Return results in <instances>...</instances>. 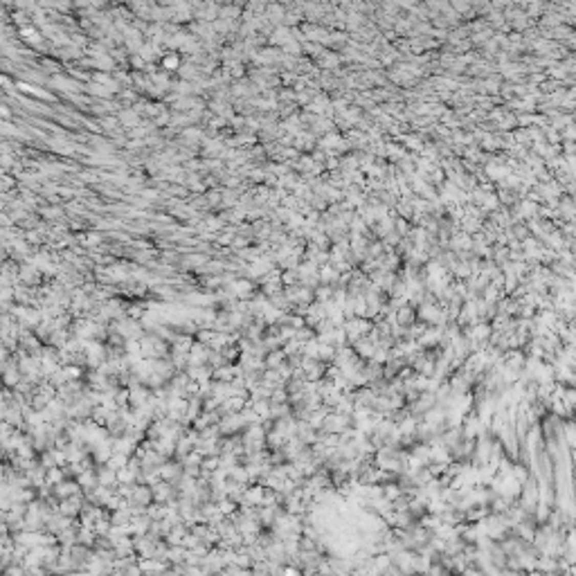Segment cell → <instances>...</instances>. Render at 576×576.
<instances>
[{
	"instance_id": "2",
	"label": "cell",
	"mask_w": 576,
	"mask_h": 576,
	"mask_svg": "<svg viewBox=\"0 0 576 576\" xmlns=\"http://www.w3.org/2000/svg\"><path fill=\"white\" fill-rule=\"evenodd\" d=\"M416 320H419V315H416V306L412 302L401 304V306L394 311V322L401 326H410L412 322H416Z\"/></svg>"
},
{
	"instance_id": "1",
	"label": "cell",
	"mask_w": 576,
	"mask_h": 576,
	"mask_svg": "<svg viewBox=\"0 0 576 576\" xmlns=\"http://www.w3.org/2000/svg\"><path fill=\"white\" fill-rule=\"evenodd\" d=\"M299 367L304 371V381H308V383H318L326 374V363H322L320 358H304Z\"/></svg>"
},
{
	"instance_id": "6",
	"label": "cell",
	"mask_w": 576,
	"mask_h": 576,
	"mask_svg": "<svg viewBox=\"0 0 576 576\" xmlns=\"http://www.w3.org/2000/svg\"><path fill=\"white\" fill-rule=\"evenodd\" d=\"M263 489H266V486H263V484H259V486L250 489V491L246 493V495H248V500H250L255 506H261V500H263Z\"/></svg>"
},
{
	"instance_id": "4",
	"label": "cell",
	"mask_w": 576,
	"mask_h": 576,
	"mask_svg": "<svg viewBox=\"0 0 576 576\" xmlns=\"http://www.w3.org/2000/svg\"><path fill=\"white\" fill-rule=\"evenodd\" d=\"M318 358L322 360V363L331 365L333 358H336V347L329 342H318Z\"/></svg>"
},
{
	"instance_id": "7",
	"label": "cell",
	"mask_w": 576,
	"mask_h": 576,
	"mask_svg": "<svg viewBox=\"0 0 576 576\" xmlns=\"http://www.w3.org/2000/svg\"><path fill=\"white\" fill-rule=\"evenodd\" d=\"M232 509H234V504H232V502H223V506H221V511H223V513H230Z\"/></svg>"
},
{
	"instance_id": "3",
	"label": "cell",
	"mask_w": 576,
	"mask_h": 576,
	"mask_svg": "<svg viewBox=\"0 0 576 576\" xmlns=\"http://www.w3.org/2000/svg\"><path fill=\"white\" fill-rule=\"evenodd\" d=\"M284 360H286V353L281 351V349H273V351H266V356H263V365H266L268 369H277Z\"/></svg>"
},
{
	"instance_id": "5",
	"label": "cell",
	"mask_w": 576,
	"mask_h": 576,
	"mask_svg": "<svg viewBox=\"0 0 576 576\" xmlns=\"http://www.w3.org/2000/svg\"><path fill=\"white\" fill-rule=\"evenodd\" d=\"M333 291H336V284H318L315 286V302H329V299H333Z\"/></svg>"
}]
</instances>
